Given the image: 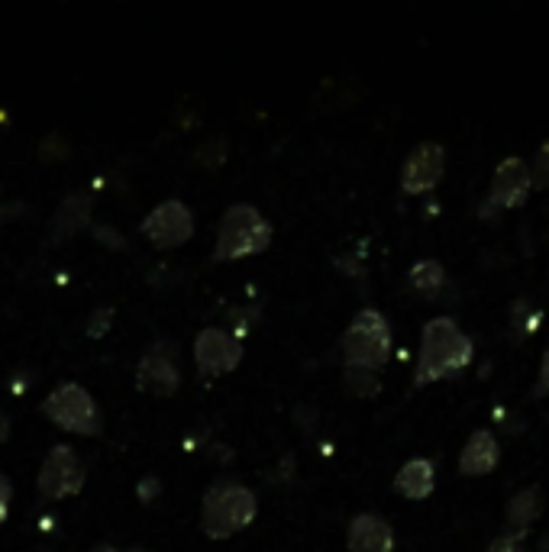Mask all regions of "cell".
Segmentation results:
<instances>
[{
  "mask_svg": "<svg viewBox=\"0 0 549 552\" xmlns=\"http://www.w3.org/2000/svg\"><path fill=\"white\" fill-rule=\"evenodd\" d=\"M472 356H475V346L466 336V330L453 317H433L424 323V336H420L414 385H430V381H443L449 375H456L472 362Z\"/></svg>",
  "mask_w": 549,
  "mask_h": 552,
  "instance_id": "obj_1",
  "label": "cell"
},
{
  "mask_svg": "<svg viewBox=\"0 0 549 552\" xmlns=\"http://www.w3.org/2000/svg\"><path fill=\"white\" fill-rule=\"evenodd\" d=\"M256 517V498L246 485L236 481H217L214 488L204 494V511H201V527L214 540H227V536L249 527Z\"/></svg>",
  "mask_w": 549,
  "mask_h": 552,
  "instance_id": "obj_2",
  "label": "cell"
},
{
  "mask_svg": "<svg viewBox=\"0 0 549 552\" xmlns=\"http://www.w3.org/2000/svg\"><path fill=\"white\" fill-rule=\"evenodd\" d=\"M391 356V327L385 314L375 307H365L349 323L343 336V359L346 368H362V372H378Z\"/></svg>",
  "mask_w": 549,
  "mask_h": 552,
  "instance_id": "obj_3",
  "label": "cell"
},
{
  "mask_svg": "<svg viewBox=\"0 0 549 552\" xmlns=\"http://www.w3.org/2000/svg\"><path fill=\"white\" fill-rule=\"evenodd\" d=\"M272 239V226L262 220V214L249 204H236L227 210V217L220 220V236H217V252L220 262L227 259H243L252 252H262Z\"/></svg>",
  "mask_w": 549,
  "mask_h": 552,
  "instance_id": "obj_4",
  "label": "cell"
},
{
  "mask_svg": "<svg viewBox=\"0 0 549 552\" xmlns=\"http://www.w3.org/2000/svg\"><path fill=\"white\" fill-rule=\"evenodd\" d=\"M42 410H46V417L52 423H59L68 433H81V436L101 433V414H97L94 398L81 385H72V381L55 388L46 398V404H42Z\"/></svg>",
  "mask_w": 549,
  "mask_h": 552,
  "instance_id": "obj_5",
  "label": "cell"
},
{
  "mask_svg": "<svg viewBox=\"0 0 549 552\" xmlns=\"http://www.w3.org/2000/svg\"><path fill=\"white\" fill-rule=\"evenodd\" d=\"M84 485V465L75 456L72 446H55L39 472V491L42 498H68V494L81 491Z\"/></svg>",
  "mask_w": 549,
  "mask_h": 552,
  "instance_id": "obj_6",
  "label": "cell"
},
{
  "mask_svg": "<svg viewBox=\"0 0 549 552\" xmlns=\"http://www.w3.org/2000/svg\"><path fill=\"white\" fill-rule=\"evenodd\" d=\"M530 188H533V184H530V168H527V162L517 159V155H511V159H504L495 168V178H491L485 207L488 210H511V207L527 201Z\"/></svg>",
  "mask_w": 549,
  "mask_h": 552,
  "instance_id": "obj_7",
  "label": "cell"
},
{
  "mask_svg": "<svg viewBox=\"0 0 549 552\" xmlns=\"http://www.w3.org/2000/svg\"><path fill=\"white\" fill-rule=\"evenodd\" d=\"M446 149L440 143H420L401 168V188L407 194H427L443 178Z\"/></svg>",
  "mask_w": 549,
  "mask_h": 552,
  "instance_id": "obj_8",
  "label": "cell"
},
{
  "mask_svg": "<svg viewBox=\"0 0 549 552\" xmlns=\"http://www.w3.org/2000/svg\"><path fill=\"white\" fill-rule=\"evenodd\" d=\"M143 230L156 246H178L194 233V217H191V210L185 204L165 201L146 217Z\"/></svg>",
  "mask_w": 549,
  "mask_h": 552,
  "instance_id": "obj_9",
  "label": "cell"
},
{
  "mask_svg": "<svg viewBox=\"0 0 549 552\" xmlns=\"http://www.w3.org/2000/svg\"><path fill=\"white\" fill-rule=\"evenodd\" d=\"M194 359L204 375H223L239 362V343L223 330H201L194 343Z\"/></svg>",
  "mask_w": 549,
  "mask_h": 552,
  "instance_id": "obj_10",
  "label": "cell"
},
{
  "mask_svg": "<svg viewBox=\"0 0 549 552\" xmlns=\"http://www.w3.org/2000/svg\"><path fill=\"white\" fill-rule=\"evenodd\" d=\"M139 388L143 391H156V394H172L178 388V365L172 359V352H168V346H156L149 349L143 362H139Z\"/></svg>",
  "mask_w": 549,
  "mask_h": 552,
  "instance_id": "obj_11",
  "label": "cell"
},
{
  "mask_svg": "<svg viewBox=\"0 0 549 552\" xmlns=\"http://www.w3.org/2000/svg\"><path fill=\"white\" fill-rule=\"evenodd\" d=\"M391 549H394V530L385 517L359 514L349 523V552H391Z\"/></svg>",
  "mask_w": 549,
  "mask_h": 552,
  "instance_id": "obj_12",
  "label": "cell"
},
{
  "mask_svg": "<svg viewBox=\"0 0 549 552\" xmlns=\"http://www.w3.org/2000/svg\"><path fill=\"white\" fill-rule=\"evenodd\" d=\"M498 459H501V446L495 440V433L475 430L459 452V472L462 475H488V472H495Z\"/></svg>",
  "mask_w": 549,
  "mask_h": 552,
  "instance_id": "obj_13",
  "label": "cell"
},
{
  "mask_svg": "<svg viewBox=\"0 0 549 552\" xmlns=\"http://www.w3.org/2000/svg\"><path fill=\"white\" fill-rule=\"evenodd\" d=\"M540 514H543V491L537 485L514 491V498L508 501V511H504V533L524 540L527 530L533 527V520Z\"/></svg>",
  "mask_w": 549,
  "mask_h": 552,
  "instance_id": "obj_14",
  "label": "cell"
},
{
  "mask_svg": "<svg viewBox=\"0 0 549 552\" xmlns=\"http://www.w3.org/2000/svg\"><path fill=\"white\" fill-rule=\"evenodd\" d=\"M433 478H436V472H433L430 459H411V462L401 465L398 475H394V491L404 494V498H411V501H424L433 491Z\"/></svg>",
  "mask_w": 549,
  "mask_h": 552,
  "instance_id": "obj_15",
  "label": "cell"
},
{
  "mask_svg": "<svg viewBox=\"0 0 549 552\" xmlns=\"http://www.w3.org/2000/svg\"><path fill=\"white\" fill-rule=\"evenodd\" d=\"M407 281H411V288L417 294H424V297H436L443 291L446 285V272H443V265L436 262V259H424V262H417L411 268V275H407Z\"/></svg>",
  "mask_w": 549,
  "mask_h": 552,
  "instance_id": "obj_16",
  "label": "cell"
},
{
  "mask_svg": "<svg viewBox=\"0 0 549 552\" xmlns=\"http://www.w3.org/2000/svg\"><path fill=\"white\" fill-rule=\"evenodd\" d=\"M84 220H88V201H81V197H68V201L62 204V210L52 220V233L68 236V233H75Z\"/></svg>",
  "mask_w": 549,
  "mask_h": 552,
  "instance_id": "obj_17",
  "label": "cell"
},
{
  "mask_svg": "<svg viewBox=\"0 0 549 552\" xmlns=\"http://www.w3.org/2000/svg\"><path fill=\"white\" fill-rule=\"evenodd\" d=\"M346 385L359 398H372V394H378V375L362 372V368H346Z\"/></svg>",
  "mask_w": 549,
  "mask_h": 552,
  "instance_id": "obj_18",
  "label": "cell"
},
{
  "mask_svg": "<svg viewBox=\"0 0 549 552\" xmlns=\"http://www.w3.org/2000/svg\"><path fill=\"white\" fill-rule=\"evenodd\" d=\"M533 188H549V139L540 146L537 159H533V172H530Z\"/></svg>",
  "mask_w": 549,
  "mask_h": 552,
  "instance_id": "obj_19",
  "label": "cell"
},
{
  "mask_svg": "<svg viewBox=\"0 0 549 552\" xmlns=\"http://www.w3.org/2000/svg\"><path fill=\"white\" fill-rule=\"evenodd\" d=\"M488 552H524V540H520V536H511V533H501L498 540L488 546Z\"/></svg>",
  "mask_w": 549,
  "mask_h": 552,
  "instance_id": "obj_20",
  "label": "cell"
},
{
  "mask_svg": "<svg viewBox=\"0 0 549 552\" xmlns=\"http://www.w3.org/2000/svg\"><path fill=\"white\" fill-rule=\"evenodd\" d=\"M549 394V346L543 352V362H540V378H537V398H546Z\"/></svg>",
  "mask_w": 549,
  "mask_h": 552,
  "instance_id": "obj_21",
  "label": "cell"
},
{
  "mask_svg": "<svg viewBox=\"0 0 549 552\" xmlns=\"http://www.w3.org/2000/svg\"><path fill=\"white\" fill-rule=\"evenodd\" d=\"M7 507H10V481L0 475V520L7 517Z\"/></svg>",
  "mask_w": 549,
  "mask_h": 552,
  "instance_id": "obj_22",
  "label": "cell"
},
{
  "mask_svg": "<svg viewBox=\"0 0 549 552\" xmlns=\"http://www.w3.org/2000/svg\"><path fill=\"white\" fill-rule=\"evenodd\" d=\"M139 488H143V491H139V498H143V501H152V498H156V491H159L162 485H159L156 478H143V485H139Z\"/></svg>",
  "mask_w": 549,
  "mask_h": 552,
  "instance_id": "obj_23",
  "label": "cell"
},
{
  "mask_svg": "<svg viewBox=\"0 0 549 552\" xmlns=\"http://www.w3.org/2000/svg\"><path fill=\"white\" fill-rule=\"evenodd\" d=\"M7 433H10V420H7L4 414H0V443L7 440Z\"/></svg>",
  "mask_w": 549,
  "mask_h": 552,
  "instance_id": "obj_24",
  "label": "cell"
},
{
  "mask_svg": "<svg viewBox=\"0 0 549 552\" xmlns=\"http://www.w3.org/2000/svg\"><path fill=\"white\" fill-rule=\"evenodd\" d=\"M94 552H130V549H117V546H97Z\"/></svg>",
  "mask_w": 549,
  "mask_h": 552,
  "instance_id": "obj_25",
  "label": "cell"
}]
</instances>
